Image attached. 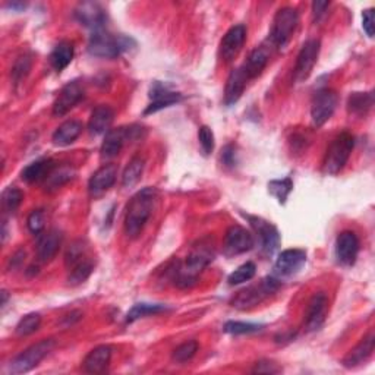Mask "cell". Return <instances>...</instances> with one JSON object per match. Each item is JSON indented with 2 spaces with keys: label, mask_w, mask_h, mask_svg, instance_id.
<instances>
[{
  "label": "cell",
  "mask_w": 375,
  "mask_h": 375,
  "mask_svg": "<svg viewBox=\"0 0 375 375\" xmlns=\"http://www.w3.org/2000/svg\"><path fill=\"white\" fill-rule=\"evenodd\" d=\"M236 151H235V147L233 145H226L223 153H222V160H223V163L226 166H235L236 163Z\"/></svg>",
  "instance_id": "47"
},
{
  "label": "cell",
  "mask_w": 375,
  "mask_h": 375,
  "mask_svg": "<svg viewBox=\"0 0 375 375\" xmlns=\"http://www.w3.org/2000/svg\"><path fill=\"white\" fill-rule=\"evenodd\" d=\"M214 257H216V254H214L212 245L205 244L204 240H201V242L188 254L185 262H182L176 269L173 277L175 284L180 289L192 287L197 283L201 272L212 262Z\"/></svg>",
  "instance_id": "2"
},
{
  "label": "cell",
  "mask_w": 375,
  "mask_h": 375,
  "mask_svg": "<svg viewBox=\"0 0 375 375\" xmlns=\"http://www.w3.org/2000/svg\"><path fill=\"white\" fill-rule=\"evenodd\" d=\"M374 104L372 93H354L347 100V111L356 116H365Z\"/></svg>",
  "instance_id": "32"
},
{
  "label": "cell",
  "mask_w": 375,
  "mask_h": 375,
  "mask_svg": "<svg viewBox=\"0 0 375 375\" xmlns=\"http://www.w3.org/2000/svg\"><path fill=\"white\" fill-rule=\"evenodd\" d=\"M56 341L53 339H43L30 347H26L18 356H15L8 365V372L14 375H21L34 369L53 349Z\"/></svg>",
  "instance_id": "7"
},
{
  "label": "cell",
  "mask_w": 375,
  "mask_h": 375,
  "mask_svg": "<svg viewBox=\"0 0 375 375\" xmlns=\"http://www.w3.org/2000/svg\"><path fill=\"white\" fill-rule=\"evenodd\" d=\"M71 178H72V172H69V170H63L62 169L58 173L51 172V175L47 178L48 179V186L51 188V190H56V188H59L62 183L68 182Z\"/></svg>",
  "instance_id": "44"
},
{
  "label": "cell",
  "mask_w": 375,
  "mask_h": 375,
  "mask_svg": "<svg viewBox=\"0 0 375 375\" xmlns=\"http://www.w3.org/2000/svg\"><path fill=\"white\" fill-rule=\"evenodd\" d=\"M150 100L151 101L145 109L144 115H151L162 109H166V107L178 104L179 101L183 100V96L178 91L170 90L168 86L155 81L150 88Z\"/></svg>",
  "instance_id": "15"
},
{
  "label": "cell",
  "mask_w": 375,
  "mask_h": 375,
  "mask_svg": "<svg viewBox=\"0 0 375 375\" xmlns=\"http://www.w3.org/2000/svg\"><path fill=\"white\" fill-rule=\"evenodd\" d=\"M248 76L245 75L242 68H236L230 72L226 88H225V104L226 106H233L239 101V98L242 97L245 87L248 84Z\"/></svg>",
  "instance_id": "25"
},
{
  "label": "cell",
  "mask_w": 375,
  "mask_h": 375,
  "mask_svg": "<svg viewBox=\"0 0 375 375\" xmlns=\"http://www.w3.org/2000/svg\"><path fill=\"white\" fill-rule=\"evenodd\" d=\"M307 264V252L304 250H286L279 254L276 264H274V273L277 279H286L298 274L304 265Z\"/></svg>",
  "instance_id": "13"
},
{
  "label": "cell",
  "mask_w": 375,
  "mask_h": 375,
  "mask_svg": "<svg viewBox=\"0 0 375 375\" xmlns=\"http://www.w3.org/2000/svg\"><path fill=\"white\" fill-rule=\"evenodd\" d=\"M112 359V347L107 344H101L94 347V349L86 356L83 362V371L87 374H101L109 366Z\"/></svg>",
  "instance_id": "24"
},
{
  "label": "cell",
  "mask_w": 375,
  "mask_h": 375,
  "mask_svg": "<svg viewBox=\"0 0 375 375\" xmlns=\"http://www.w3.org/2000/svg\"><path fill=\"white\" fill-rule=\"evenodd\" d=\"M84 97V90L83 87L79 86V83L72 81L69 84H66L59 96L56 97L55 103H53V116H65L71 109L83 100Z\"/></svg>",
  "instance_id": "20"
},
{
  "label": "cell",
  "mask_w": 375,
  "mask_h": 375,
  "mask_svg": "<svg viewBox=\"0 0 375 375\" xmlns=\"http://www.w3.org/2000/svg\"><path fill=\"white\" fill-rule=\"evenodd\" d=\"M293 190V182L290 178H284V179H274L272 182H269V192L277 198V201L280 204H284L287 197L290 195Z\"/></svg>",
  "instance_id": "34"
},
{
  "label": "cell",
  "mask_w": 375,
  "mask_h": 375,
  "mask_svg": "<svg viewBox=\"0 0 375 375\" xmlns=\"http://www.w3.org/2000/svg\"><path fill=\"white\" fill-rule=\"evenodd\" d=\"M247 41V26L237 24L226 33L220 43V56L225 62H232L242 50Z\"/></svg>",
  "instance_id": "18"
},
{
  "label": "cell",
  "mask_w": 375,
  "mask_h": 375,
  "mask_svg": "<svg viewBox=\"0 0 375 375\" xmlns=\"http://www.w3.org/2000/svg\"><path fill=\"white\" fill-rule=\"evenodd\" d=\"M257 273V267L254 262L248 261L245 264H242L240 267H237V269L229 276L227 282L230 286H236V284H242L245 282H250L251 279H254Z\"/></svg>",
  "instance_id": "37"
},
{
  "label": "cell",
  "mask_w": 375,
  "mask_h": 375,
  "mask_svg": "<svg viewBox=\"0 0 375 375\" xmlns=\"http://www.w3.org/2000/svg\"><path fill=\"white\" fill-rule=\"evenodd\" d=\"M262 324H255V323H244V321H227L225 324L223 330L227 334H251L262 330Z\"/></svg>",
  "instance_id": "38"
},
{
  "label": "cell",
  "mask_w": 375,
  "mask_h": 375,
  "mask_svg": "<svg viewBox=\"0 0 375 375\" xmlns=\"http://www.w3.org/2000/svg\"><path fill=\"white\" fill-rule=\"evenodd\" d=\"M254 229L258 245L261 248V252L265 257H272L280 247V233L274 225L270 222L264 220L262 217H255V216H245Z\"/></svg>",
  "instance_id": "9"
},
{
  "label": "cell",
  "mask_w": 375,
  "mask_h": 375,
  "mask_svg": "<svg viewBox=\"0 0 375 375\" xmlns=\"http://www.w3.org/2000/svg\"><path fill=\"white\" fill-rule=\"evenodd\" d=\"M144 168H145V160L140 155L133 157L128 163V166L125 168L123 175H122L123 188H128V190H130V188L135 186L143 178Z\"/></svg>",
  "instance_id": "31"
},
{
  "label": "cell",
  "mask_w": 375,
  "mask_h": 375,
  "mask_svg": "<svg viewBox=\"0 0 375 375\" xmlns=\"http://www.w3.org/2000/svg\"><path fill=\"white\" fill-rule=\"evenodd\" d=\"M282 371H283L282 366H279L276 362L269 361V359L258 361L251 369L252 374H280Z\"/></svg>",
  "instance_id": "43"
},
{
  "label": "cell",
  "mask_w": 375,
  "mask_h": 375,
  "mask_svg": "<svg viewBox=\"0 0 375 375\" xmlns=\"http://www.w3.org/2000/svg\"><path fill=\"white\" fill-rule=\"evenodd\" d=\"M255 247V239L250 230L242 226H232L226 232L225 244H223V254L226 257H236L240 254H245Z\"/></svg>",
  "instance_id": "11"
},
{
  "label": "cell",
  "mask_w": 375,
  "mask_h": 375,
  "mask_svg": "<svg viewBox=\"0 0 375 375\" xmlns=\"http://www.w3.org/2000/svg\"><path fill=\"white\" fill-rule=\"evenodd\" d=\"M118 178V168L115 165H104L90 178L88 194L93 198L103 197L115 185Z\"/></svg>",
  "instance_id": "21"
},
{
  "label": "cell",
  "mask_w": 375,
  "mask_h": 375,
  "mask_svg": "<svg viewBox=\"0 0 375 375\" xmlns=\"http://www.w3.org/2000/svg\"><path fill=\"white\" fill-rule=\"evenodd\" d=\"M40 324H41V315L37 312H31L29 315H25L24 318H21L15 332L21 337L30 336L40 329Z\"/></svg>",
  "instance_id": "36"
},
{
  "label": "cell",
  "mask_w": 375,
  "mask_h": 375,
  "mask_svg": "<svg viewBox=\"0 0 375 375\" xmlns=\"http://www.w3.org/2000/svg\"><path fill=\"white\" fill-rule=\"evenodd\" d=\"M75 18L76 21L87 26V29L94 31L104 30V24L107 21V14L101 8V5L96 2H84L79 4L78 8L75 9Z\"/></svg>",
  "instance_id": "19"
},
{
  "label": "cell",
  "mask_w": 375,
  "mask_h": 375,
  "mask_svg": "<svg viewBox=\"0 0 375 375\" xmlns=\"http://www.w3.org/2000/svg\"><path fill=\"white\" fill-rule=\"evenodd\" d=\"M26 226H29L30 232L36 236L41 235L46 227V216L43 210H34L30 216L29 220H26Z\"/></svg>",
  "instance_id": "41"
},
{
  "label": "cell",
  "mask_w": 375,
  "mask_h": 375,
  "mask_svg": "<svg viewBox=\"0 0 375 375\" xmlns=\"http://www.w3.org/2000/svg\"><path fill=\"white\" fill-rule=\"evenodd\" d=\"M359 254V239L355 232H341L336 239V258L339 264L351 267L356 262Z\"/></svg>",
  "instance_id": "17"
},
{
  "label": "cell",
  "mask_w": 375,
  "mask_h": 375,
  "mask_svg": "<svg viewBox=\"0 0 375 375\" xmlns=\"http://www.w3.org/2000/svg\"><path fill=\"white\" fill-rule=\"evenodd\" d=\"M355 147V138L349 132H341L337 135L330 147L327 148L324 162H323V172L326 175L334 176L339 175L344 166L349 162V157Z\"/></svg>",
  "instance_id": "5"
},
{
  "label": "cell",
  "mask_w": 375,
  "mask_h": 375,
  "mask_svg": "<svg viewBox=\"0 0 375 375\" xmlns=\"http://www.w3.org/2000/svg\"><path fill=\"white\" fill-rule=\"evenodd\" d=\"M198 352V343L197 340H188L182 344H179L172 354V361L176 364H185L191 361Z\"/></svg>",
  "instance_id": "35"
},
{
  "label": "cell",
  "mask_w": 375,
  "mask_h": 375,
  "mask_svg": "<svg viewBox=\"0 0 375 375\" xmlns=\"http://www.w3.org/2000/svg\"><path fill=\"white\" fill-rule=\"evenodd\" d=\"M6 302H8V292L4 290V292H2V307H5Z\"/></svg>",
  "instance_id": "48"
},
{
  "label": "cell",
  "mask_w": 375,
  "mask_h": 375,
  "mask_svg": "<svg viewBox=\"0 0 375 375\" xmlns=\"http://www.w3.org/2000/svg\"><path fill=\"white\" fill-rule=\"evenodd\" d=\"M62 237L58 229H50L37 236V257L41 262H48L56 257L62 245Z\"/></svg>",
  "instance_id": "22"
},
{
  "label": "cell",
  "mask_w": 375,
  "mask_h": 375,
  "mask_svg": "<svg viewBox=\"0 0 375 375\" xmlns=\"http://www.w3.org/2000/svg\"><path fill=\"white\" fill-rule=\"evenodd\" d=\"M329 312V298L327 294L319 292L315 293L308 304L305 315V329L307 332H318L326 323V317Z\"/></svg>",
  "instance_id": "16"
},
{
  "label": "cell",
  "mask_w": 375,
  "mask_h": 375,
  "mask_svg": "<svg viewBox=\"0 0 375 375\" xmlns=\"http://www.w3.org/2000/svg\"><path fill=\"white\" fill-rule=\"evenodd\" d=\"M375 349V334L374 332H369L355 347L347 354L343 359V365L346 368H355L364 362H366Z\"/></svg>",
  "instance_id": "23"
},
{
  "label": "cell",
  "mask_w": 375,
  "mask_h": 375,
  "mask_svg": "<svg viewBox=\"0 0 375 375\" xmlns=\"http://www.w3.org/2000/svg\"><path fill=\"white\" fill-rule=\"evenodd\" d=\"M282 286L280 279L270 276L262 279L260 283L248 286L245 289L236 293V297L232 299V307L239 311H247L251 308H255L261 302H264L267 298H270Z\"/></svg>",
  "instance_id": "3"
},
{
  "label": "cell",
  "mask_w": 375,
  "mask_h": 375,
  "mask_svg": "<svg viewBox=\"0 0 375 375\" xmlns=\"http://www.w3.org/2000/svg\"><path fill=\"white\" fill-rule=\"evenodd\" d=\"M319 50H321V43L319 40L315 38L308 40L302 46L297 59V65H294V79H297L298 83L305 81V79H308V76L312 73L318 62Z\"/></svg>",
  "instance_id": "14"
},
{
  "label": "cell",
  "mask_w": 375,
  "mask_h": 375,
  "mask_svg": "<svg viewBox=\"0 0 375 375\" xmlns=\"http://www.w3.org/2000/svg\"><path fill=\"white\" fill-rule=\"evenodd\" d=\"M83 133V123L78 120H66L63 122L53 133V144L58 147H68L72 143H75L79 135Z\"/></svg>",
  "instance_id": "28"
},
{
  "label": "cell",
  "mask_w": 375,
  "mask_h": 375,
  "mask_svg": "<svg viewBox=\"0 0 375 375\" xmlns=\"http://www.w3.org/2000/svg\"><path fill=\"white\" fill-rule=\"evenodd\" d=\"M374 12L375 11L372 8H369V9L364 11V14H362V29L369 38L374 37V21H375Z\"/></svg>",
  "instance_id": "45"
},
{
  "label": "cell",
  "mask_w": 375,
  "mask_h": 375,
  "mask_svg": "<svg viewBox=\"0 0 375 375\" xmlns=\"http://www.w3.org/2000/svg\"><path fill=\"white\" fill-rule=\"evenodd\" d=\"M155 200L157 190L148 186L138 191L128 202L125 212V233L130 239H137L143 233L153 214Z\"/></svg>",
  "instance_id": "1"
},
{
  "label": "cell",
  "mask_w": 375,
  "mask_h": 375,
  "mask_svg": "<svg viewBox=\"0 0 375 375\" xmlns=\"http://www.w3.org/2000/svg\"><path fill=\"white\" fill-rule=\"evenodd\" d=\"M330 6V2H314L312 4V16H314V21H319L321 18H323L326 15V11L329 9Z\"/></svg>",
  "instance_id": "46"
},
{
  "label": "cell",
  "mask_w": 375,
  "mask_h": 375,
  "mask_svg": "<svg viewBox=\"0 0 375 375\" xmlns=\"http://www.w3.org/2000/svg\"><path fill=\"white\" fill-rule=\"evenodd\" d=\"M140 129L141 128H138V126H129V128L120 126L116 129H111L109 132L106 133V138L103 141L101 157L103 158L116 157L128 140H130V138L133 140V138L140 137V133H141Z\"/></svg>",
  "instance_id": "12"
},
{
  "label": "cell",
  "mask_w": 375,
  "mask_h": 375,
  "mask_svg": "<svg viewBox=\"0 0 375 375\" xmlns=\"http://www.w3.org/2000/svg\"><path fill=\"white\" fill-rule=\"evenodd\" d=\"M68 267V282L72 286H78L84 283L94 270V262L87 254V248L84 247L83 240L72 244L66 252L65 258Z\"/></svg>",
  "instance_id": "6"
},
{
  "label": "cell",
  "mask_w": 375,
  "mask_h": 375,
  "mask_svg": "<svg viewBox=\"0 0 375 375\" xmlns=\"http://www.w3.org/2000/svg\"><path fill=\"white\" fill-rule=\"evenodd\" d=\"M24 200L22 191L15 186H8L2 194V207L6 212H15Z\"/></svg>",
  "instance_id": "39"
},
{
  "label": "cell",
  "mask_w": 375,
  "mask_h": 375,
  "mask_svg": "<svg viewBox=\"0 0 375 375\" xmlns=\"http://www.w3.org/2000/svg\"><path fill=\"white\" fill-rule=\"evenodd\" d=\"M168 307L162 305V304H137L130 308V311L126 315V323H133V321H137L140 318H144L147 315H155L166 311Z\"/></svg>",
  "instance_id": "33"
},
{
  "label": "cell",
  "mask_w": 375,
  "mask_h": 375,
  "mask_svg": "<svg viewBox=\"0 0 375 375\" xmlns=\"http://www.w3.org/2000/svg\"><path fill=\"white\" fill-rule=\"evenodd\" d=\"M115 119V112L111 106L101 104L93 111L88 122V129L93 135H101L111 130V126Z\"/></svg>",
  "instance_id": "26"
},
{
  "label": "cell",
  "mask_w": 375,
  "mask_h": 375,
  "mask_svg": "<svg viewBox=\"0 0 375 375\" xmlns=\"http://www.w3.org/2000/svg\"><path fill=\"white\" fill-rule=\"evenodd\" d=\"M337 101L339 97L336 94V91L324 88V90H319L311 104V119H312V125L319 128L323 126L326 122H329L333 116V113L336 112V107H337Z\"/></svg>",
  "instance_id": "10"
},
{
  "label": "cell",
  "mask_w": 375,
  "mask_h": 375,
  "mask_svg": "<svg viewBox=\"0 0 375 375\" xmlns=\"http://www.w3.org/2000/svg\"><path fill=\"white\" fill-rule=\"evenodd\" d=\"M31 69V58L30 56H21L18 58V61L15 62L14 68H12V78H14V83L19 84L22 79L30 73Z\"/></svg>",
  "instance_id": "40"
},
{
  "label": "cell",
  "mask_w": 375,
  "mask_h": 375,
  "mask_svg": "<svg viewBox=\"0 0 375 375\" xmlns=\"http://www.w3.org/2000/svg\"><path fill=\"white\" fill-rule=\"evenodd\" d=\"M299 24V14L294 8L286 6L277 11L270 33V41L274 47L283 48L290 41L294 30Z\"/></svg>",
  "instance_id": "8"
},
{
  "label": "cell",
  "mask_w": 375,
  "mask_h": 375,
  "mask_svg": "<svg viewBox=\"0 0 375 375\" xmlns=\"http://www.w3.org/2000/svg\"><path fill=\"white\" fill-rule=\"evenodd\" d=\"M132 38L115 36L106 30L94 31L88 40V53L96 58L115 59L130 48Z\"/></svg>",
  "instance_id": "4"
},
{
  "label": "cell",
  "mask_w": 375,
  "mask_h": 375,
  "mask_svg": "<svg viewBox=\"0 0 375 375\" xmlns=\"http://www.w3.org/2000/svg\"><path fill=\"white\" fill-rule=\"evenodd\" d=\"M269 61H270V50L264 46H261V47H257L255 50L251 51V55L248 56L245 63L240 68L244 69L248 79H254L258 75H261V72L265 69V66L269 65Z\"/></svg>",
  "instance_id": "27"
},
{
  "label": "cell",
  "mask_w": 375,
  "mask_h": 375,
  "mask_svg": "<svg viewBox=\"0 0 375 375\" xmlns=\"http://www.w3.org/2000/svg\"><path fill=\"white\" fill-rule=\"evenodd\" d=\"M73 44L69 41H61L50 53V65L56 72L66 69L73 59Z\"/></svg>",
  "instance_id": "30"
},
{
  "label": "cell",
  "mask_w": 375,
  "mask_h": 375,
  "mask_svg": "<svg viewBox=\"0 0 375 375\" xmlns=\"http://www.w3.org/2000/svg\"><path fill=\"white\" fill-rule=\"evenodd\" d=\"M53 169H55V162H53L51 158H41L26 166L22 170L21 178L22 180L29 182V183H36L43 179H47L51 175Z\"/></svg>",
  "instance_id": "29"
},
{
  "label": "cell",
  "mask_w": 375,
  "mask_h": 375,
  "mask_svg": "<svg viewBox=\"0 0 375 375\" xmlns=\"http://www.w3.org/2000/svg\"><path fill=\"white\" fill-rule=\"evenodd\" d=\"M198 141H200V147H201L204 155H210L214 151V133H212L211 128H208L207 125H202L200 128Z\"/></svg>",
  "instance_id": "42"
}]
</instances>
